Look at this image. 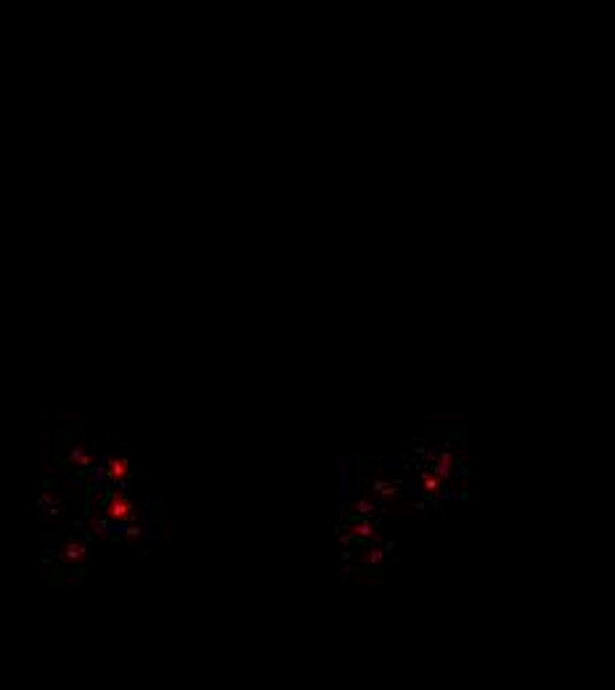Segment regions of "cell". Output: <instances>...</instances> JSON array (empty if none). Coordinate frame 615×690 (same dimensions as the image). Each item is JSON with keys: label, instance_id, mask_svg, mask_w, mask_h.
<instances>
[{"label": "cell", "instance_id": "obj_1", "mask_svg": "<svg viewBox=\"0 0 615 690\" xmlns=\"http://www.w3.org/2000/svg\"><path fill=\"white\" fill-rule=\"evenodd\" d=\"M342 529L347 534L356 539V544H366V542H379L382 534H379V526H376L372 518H361V515H350L345 513L342 515Z\"/></svg>", "mask_w": 615, "mask_h": 690}, {"label": "cell", "instance_id": "obj_2", "mask_svg": "<svg viewBox=\"0 0 615 690\" xmlns=\"http://www.w3.org/2000/svg\"><path fill=\"white\" fill-rule=\"evenodd\" d=\"M99 475H106V481L112 483H117L120 486L128 475H130V462L125 460V457H117V454H112L106 462H103V467H99Z\"/></svg>", "mask_w": 615, "mask_h": 690}, {"label": "cell", "instance_id": "obj_3", "mask_svg": "<svg viewBox=\"0 0 615 690\" xmlns=\"http://www.w3.org/2000/svg\"><path fill=\"white\" fill-rule=\"evenodd\" d=\"M56 558L59 560H64V563H69V566H77V563H83L88 558V547L80 542V539H67L61 547H59V552H56Z\"/></svg>", "mask_w": 615, "mask_h": 690}, {"label": "cell", "instance_id": "obj_4", "mask_svg": "<svg viewBox=\"0 0 615 690\" xmlns=\"http://www.w3.org/2000/svg\"><path fill=\"white\" fill-rule=\"evenodd\" d=\"M443 478L438 475V473H432V470H425L422 475H419V486H422V491H425V497L430 500V504H435L438 507V497L443 494Z\"/></svg>", "mask_w": 615, "mask_h": 690}, {"label": "cell", "instance_id": "obj_5", "mask_svg": "<svg viewBox=\"0 0 615 690\" xmlns=\"http://www.w3.org/2000/svg\"><path fill=\"white\" fill-rule=\"evenodd\" d=\"M369 491H372L374 497H379V500H398V497L403 494V483L372 478V481H369Z\"/></svg>", "mask_w": 615, "mask_h": 690}, {"label": "cell", "instance_id": "obj_6", "mask_svg": "<svg viewBox=\"0 0 615 690\" xmlns=\"http://www.w3.org/2000/svg\"><path fill=\"white\" fill-rule=\"evenodd\" d=\"M382 560H385V550H382L376 542L361 544V563H363V566H379Z\"/></svg>", "mask_w": 615, "mask_h": 690}, {"label": "cell", "instance_id": "obj_7", "mask_svg": "<svg viewBox=\"0 0 615 690\" xmlns=\"http://www.w3.org/2000/svg\"><path fill=\"white\" fill-rule=\"evenodd\" d=\"M345 513H350V515H361V518H372V515H376V513H382V507H376L374 502L366 500V497H363V500L350 502Z\"/></svg>", "mask_w": 615, "mask_h": 690}]
</instances>
